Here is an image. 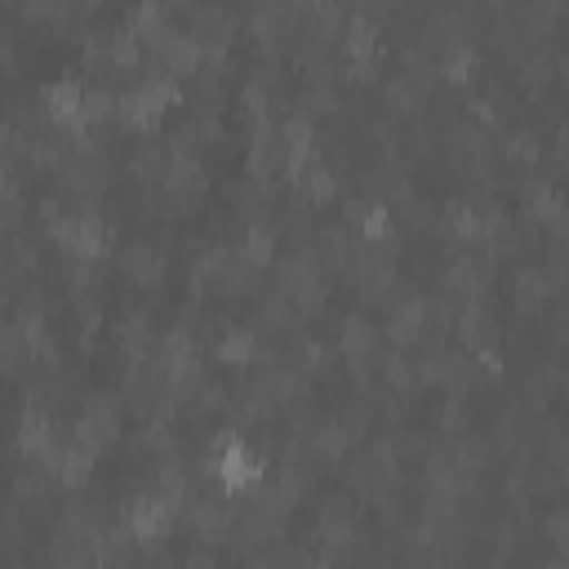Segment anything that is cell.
I'll use <instances>...</instances> for the list:
<instances>
[{
    "instance_id": "obj_1",
    "label": "cell",
    "mask_w": 569,
    "mask_h": 569,
    "mask_svg": "<svg viewBox=\"0 0 569 569\" xmlns=\"http://www.w3.org/2000/svg\"><path fill=\"white\" fill-rule=\"evenodd\" d=\"M200 476L218 485V493L227 498H249L262 480H267V462L249 449V440L236 427H222L209 445V453L200 458Z\"/></svg>"
},
{
    "instance_id": "obj_2",
    "label": "cell",
    "mask_w": 569,
    "mask_h": 569,
    "mask_svg": "<svg viewBox=\"0 0 569 569\" xmlns=\"http://www.w3.org/2000/svg\"><path fill=\"white\" fill-rule=\"evenodd\" d=\"M382 31H378V22L365 13V9H356V13H347V27H342V53H347V62H342V76L347 80H378V67H382V40H378Z\"/></svg>"
},
{
    "instance_id": "obj_3",
    "label": "cell",
    "mask_w": 569,
    "mask_h": 569,
    "mask_svg": "<svg viewBox=\"0 0 569 569\" xmlns=\"http://www.w3.org/2000/svg\"><path fill=\"white\" fill-rule=\"evenodd\" d=\"M493 267H498V258H493L489 249H485V253L458 249V253L449 258L445 276H440V293H449L458 307L480 302V298H485V284H489V276H493Z\"/></svg>"
},
{
    "instance_id": "obj_4",
    "label": "cell",
    "mask_w": 569,
    "mask_h": 569,
    "mask_svg": "<svg viewBox=\"0 0 569 569\" xmlns=\"http://www.w3.org/2000/svg\"><path fill=\"white\" fill-rule=\"evenodd\" d=\"M178 516H182V507H178V502H169V498H164V493H156V489L138 493V498L124 507V525L138 533V542H142V547L164 542V538L178 529Z\"/></svg>"
},
{
    "instance_id": "obj_5",
    "label": "cell",
    "mask_w": 569,
    "mask_h": 569,
    "mask_svg": "<svg viewBox=\"0 0 569 569\" xmlns=\"http://www.w3.org/2000/svg\"><path fill=\"white\" fill-rule=\"evenodd\" d=\"M427 333V298L418 289H405L391 307H387V347L391 351H409L418 347Z\"/></svg>"
},
{
    "instance_id": "obj_6",
    "label": "cell",
    "mask_w": 569,
    "mask_h": 569,
    "mask_svg": "<svg viewBox=\"0 0 569 569\" xmlns=\"http://www.w3.org/2000/svg\"><path fill=\"white\" fill-rule=\"evenodd\" d=\"M160 373L169 378V387H182L187 378H196L204 365H200V347L191 338L187 325H173L169 333H160V356H156Z\"/></svg>"
},
{
    "instance_id": "obj_7",
    "label": "cell",
    "mask_w": 569,
    "mask_h": 569,
    "mask_svg": "<svg viewBox=\"0 0 569 569\" xmlns=\"http://www.w3.org/2000/svg\"><path fill=\"white\" fill-rule=\"evenodd\" d=\"M187 520H191V529H196V538H200L204 547L231 542V533H236V502H231L227 493L196 498L191 511H187Z\"/></svg>"
},
{
    "instance_id": "obj_8",
    "label": "cell",
    "mask_w": 569,
    "mask_h": 569,
    "mask_svg": "<svg viewBox=\"0 0 569 569\" xmlns=\"http://www.w3.org/2000/svg\"><path fill=\"white\" fill-rule=\"evenodd\" d=\"M204 187H209V173H204L200 156H169V169L160 178V191H164V200L173 209H187L191 200H200Z\"/></svg>"
},
{
    "instance_id": "obj_9",
    "label": "cell",
    "mask_w": 569,
    "mask_h": 569,
    "mask_svg": "<svg viewBox=\"0 0 569 569\" xmlns=\"http://www.w3.org/2000/svg\"><path fill=\"white\" fill-rule=\"evenodd\" d=\"M325 276H329V271H325L320 253H316L311 244H298V249H289V253L276 262V293H284V298H298L302 289L320 284Z\"/></svg>"
},
{
    "instance_id": "obj_10",
    "label": "cell",
    "mask_w": 569,
    "mask_h": 569,
    "mask_svg": "<svg viewBox=\"0 0 569 569\" xmlns=\"http://www.w3.org/2000/svg\"><path fill=\"white\" fill-rule=\"evenodd\" d=\"M458 342H462V351L467 356H485V351H498V320L489 316V307H485V298L480 302H467L462 311H458Z\"/></svg>"
},
{
    "instance_id": "obj_11",
    "label": "cell",
    "mask_w": 569,
    "mask_h": 569,
    "mask_svg": "<svg viewBox=\"0 0 569 569\" xmlns=\"http://www.w3.org/2000/svg\"><path fill=\"white\" fill-rule=\"evenodd\" d=\"M431 84H436V76H418V71H391L387 76V84H382V98H387V107L391 111H400V116H418L422 107H427V98H431Z\"/></svg>"
},
{
    "instance_id": "obj_12",
    "label": "cell",
    "mask_w": 569,
    "mask_h": 569,
    "mask_svg": "<svg viewBox=\"0 0 569 569\" xmlns=\"http://www.w3.org/2000/svg\"><path fill=\"white\" fill-rule=\"evenodd\" d=\"M116 347H120V360H124V365H151V360L160 356V338H156V329H151L147 316H129V320H120V329H116Z\"/></svg>"
},
{
    "instance_id": "obj_13",
    "label": "cell",
    "mask_w": 569,
    "mask_h": 569,
    "mask_svg": "<svg viewBox=\"0 0 569 569\" xmlns=\"http://www.w3.org/2000/svg\"><path fill=\"white\" fill-rule=\"evenodd\" d=\"M213 360L227 365V369H249V365L262 360V342H258V333H253L249 325H231V329L218 333V342H213Z\"/></svg>"
},
{
    "instance_id": "obj_14",
    "label": "cell",
    "mask_w": 569,
    "mask_h": 569,
    "mask_svg": "<svg viewBox=\"0 0 569 569\" xmlns=\"http://www.w3.org/2000/svg\"><path fill=\"white\" fill-rule=\"evenodd\" d=\"M156 62L178 80V76H200L204 71V53H200V40L191 36V31H173L164 44H160V53H156Z\"/></svg>"
},
{
    "instance_id": "obj_15",
    "label": "cell",
    "mask_w": 569,
    "mask_h": 569,
    "mask_svg": "<svg viewBox=\"0 0 569 569\" xmlns=\"http://www.w3.org/2000/svg\"><path fill=\"white\" fill-rule=\"evenodd\" d=\"M276 249H280V227L276 222H249L244 227V236H240V244H236V253L253 267V271H267V267H276L280 258H276Z\"/></svg>"
},
{
    "instance_id": "obj_16",
    "label": "cell",
    "mask_w": 569,
    "mask_h": 569,
    "mask_svg": "<svg viewBox=\"0 0 569 569\" xmlns=\"http://www.w3.org/2000/svg\"><path fill=\"white\" fill-rule=\"evenodd\" d=\"M520 200H525V213H529L533 222H542V227H551V222L569 209V196H565L551 178H529V182L520 187Z\"/></svg>"
},
{
    "instance_id": "obj_17",
    "label": "cell",
    "mask_w": 569,
    "mask_h": 569,
    "mask_svg": "<svg viewBox=\"0 0 569 569\" xmlns=\"http://www.w3.org/2000/svg\"><path fill=\"white\" fill-rule=\"evenodd\" d=\"M311 249L320 253L325 271H342V276H347V267H351V253H356V236H351L342 222H329V227H316V236H311Z\"/></svg>"
},
{
    "instance_id": "obj_18",
    "label": "cell",
    "mask_w": 569,
    "mask_h": 569,
    "mask_svg": "<svg viewBox=\"0 0 569 569\" xmlns=\"http://www.w3.org/2000/svg\"><path fill=\"white\" fill-rule=\"evenodd\" d=\"M120 271H124L133 284L156 289V284L164 280V253H160L156 244H147V240H133V244L120 253Z\"/></svg>"
},
{
    "instance_id": "obj_19",
    "label": "cell",
    "mask_w": 569,
    "mask_h": 569,
    "mask_svg": "<svg viewBox=\"0 0 569 569\" xmlns=\"http://www.w3.org/2000/svg\"><path fill=\"white\" fill-rule=\"evenodd\" d=\"M547 298H551L547 267H542V262H525V267L516 271V280H511V302H516V311H520V316H533V311H542Z\"/></svg>"
},
{
    "instance_id": "obj_20",
    "label": "cell",
    "mask_w": 569,
    "mask_h": 569,
    "mask_svg": "<svg viewBox=\"0 0 569 569\" xmlns=\"http://www.w3.org/2000/svg\"><path fill=\"white\" fill-rule=\"evenodd\" d=\"M124 27H129L147 49H156V53H160V44L178 31V27L169 22V9H160V4H133V9L124 13Z\"/></svg>"
},
{
    "instance_id": "obj_21",
    "label": "cell",
    "mask_w": 569,
    "mask_h": 569,
    "mask_svg": "<svg viewBox=\"0 0 569 569\" xmlns=\"http://www.w3.org/2000/svg\"><path fill=\"white\" fill-rule=\"evenodd\" d=\"M138 533L120 520V525H107V533H102V542H98V569H133V560H138Z\"/></svg>"
},
{
    "instance_id": "obj_22",
    "label": "cell",
    "mask_w": 569,
    "mask_h": 569,
    "mask_svg": "<svg viewBox=\"0 0 569 569\" xmlns=\"http://www.w3.org/2000/svg\"><path fill=\"white\" fill-rule=\"evenodd\" d=\"M200 44H231L236 36V13L222 9V4H200L191 9V27H187Z\"/></svg>"
},
{
    "instance_id": "obj_23",
    "label": "cell",
    "mask_w": 569,
    "mask_h": 569,
    "mask_svg": "<svg viewBox=\"0 0 569 569\" xmlns=\"http://www.w3.org/2000/svg\"><path fill=\"white\" fill-rule=\"evenodd\" d=\"M440 231L453 236L458 244H480V209H476L467 196L445 200V209H440Z\"/></svg>"
},
{
    "instance_id": "obj_24",
    "label": "cell",
    "mask_w": 569,
    "mask_h": 569,
    "mask_svg": "<svg viewBox=\"0 0 569 569\" xmlns=\"http://www.w3.org/2000/svg\"><path fill=\"white\" fill-rule=\"evenodd\" d=\"M436 67H440V80L467 84V80L476 76V44H471V40H449V44L440 49Z\"/></svg>"
},
{
    "instance_id": "obj_25",
    "label": "cell",
    "mask_w": 569,
    "mask_h": 569,
    "mask_svg": "<svg viewBox=\"0 0 569 569\" xmlns=\"http://www.w3.org/2000/svg\"><path fill=\"white\" fill-rule=\"evenodd\" d=\"M133 89H138V98H142L151 111H160V116H164V107H173V102L182 98L178 80H173L160 62H156V71H151V76H142V84H133Z\"/></svg>"
},
{
    "instance_id": "obj_26",
    "label": "cell",
    "mask_w": 569,
    "mask_h": 569,
    "mask_svg": "<svg viewBox=\"0 0 569 569\" xmlns=\"http://www.w3.org/2000/svg\"><path fill=\"white\" fill-rule=\"evenodd\" d=\"M164 169H169V147L142 138V142L133 147V156H129V173H133L138 182H160Z\"/></svg>"
},
{
    "instance_id": "obj_27",
    "label": "cell",
    "mask_w": 569,
    "mask_h": 569,
    "mask_svg": "<svg viewBox=\"0 0 569 569\" xmlns=\"http://www.w3.org/2000/svg\"><path fill=\"white\" fill-rule=\"evenodd\" d=\"M298 191H302V200L311 204V209H325L333 196H338V173L325 164V160H316L307 173H302V182H298Z\"/></svg>"
},
{
    "instance_id": "obj_28",
    "label": "cell",
    "mask_w": 569,
    "mask_h": 569,
    "mask_svg": "<svg viewBox=\"0 0 569 569\" xmlns=\"http://www.w3.org/2000/svg\"><path fill=\"white\" fill-rule=\"evenodd\" d=\"M116 120H120L124 129H133V133H151V129L160 124V111H151V107L138 98V89H124L120 102H116Z\"/></svg>"
},
{
    "instance_id": "obj_29",
    "label": "cell",
    "mask_w": 569,
    "mask_h": 569,
    "mask_svg": "<svg viewBox=\"0 0 569 569\" xmlns=\"http://www.w3.org/2000/svg\"><path fill=\"white\" fill-rule=\"evenodd\" d=\"M489 449H493V445H489L485 436H471V431H462V436H453V440L445 445V453H449L462 471H480V467L489 462Z\"/></svg>"
},
{
    "instance_id": "obj_30",
    "label": "cell",
    "mask_w": 569,
    "mask_h": 569,
    "mask_svg": "<svg viewBox=\"0 0 569 569\" xmlns=\"http://www.w3.org/2000/svg\"><path fill=\"white\" fill-rule=\"evenodd\" d=\"M378 373H382L387 391H396V396H405V391H413V387H418V373H413V356H405V351H387Z\"/></svg>"
},
{
    "instance_id": "obj_31",
    "label": "cell",
    "mask_w": 569,
    "mask_h": 569,
    "mask_svg": "<svg viewBox=\"0 0 569 569\" xmlns=\"http://www.w3.org/2000/svg\"><path fill=\"white\" fill-rule=\"evenodd\" d=\"M222 71H200L196 76V84H191V107H196V116H218V107H222Z\"/></svg>"
},
{
    "instance_id": "obj_32",
    "label": "cell",
    "mask_w": 569,
    "mask_h": 569,
    "mask_svg": "<svg viewBox=\"0 0 569 569\" xmlns=\"http://www.w3.org/2000/svg\"><path fill=\"white\" fill-rule=\"evenodd\" d=\"M0 356H4L9 378H18L22 365H31V351H27V338H22L18 320H4V329H0Z\"/></svg>"
},
{
    "instance_id": "obj_33",
    "label": "cell",
    "mask_w": 569,
    "mask_h": 569,
    "mask_svg": "<svg viewBox=\"0 0 569 569\" xmlns=\"http://www.w3.org/2000/svg\"><path fill=\"white\" fill-rule=\"evenodd\" d=\"M116 102H120V93H116V89H107V84L84 89V124H89V129L107 124V120L116 116Z\"/></svg>"
},
{
    "instance_id": "obj_34",
    "label": "cell",
    "mask_w": 569,
    "mask_h": 569,
    "mask_svg": "<svg viewBox=\"0 0 569 569\" xmlns=\"http://www.w3.org/2000/svg\"><path fill=\"white\" fill-rule=\"evenodd\" d=\"M93 453H84L80 445H71V453H67V462H62V471H58V485L71 493V489H84L89 485V476H93Z\"/></svg>"
},
{
    "instance_id": "obj_35",
    "label": "cell",
    "mask_w": 569,
    "mask_h": 569,
    "mask_svg": "<svg viewBox=\"0 0 569 569\" xmlns=\"http://www.w3.org/2000/svg\"><path fill=\"white\" fill-rule=\"evenodd\" d=\"M293 111H302V116H333L338 111V89L333 84H307L302 93H298V107Z\"/></svg>"
},
{
    "instance_id": "obj_36",
    "label": "cell",
    "mask_w": 569,
    "mask_h": 569,
    "mask_svg": "<svg viewBox=\"0 0 569 569\" xmlns=\"http://www.w3.org/2000/svg\"><path fill=\"white\" fill-rule=\"evenodd\" d=\"M502 156H507V160H520V164H538L542 142H538V133H529V129H511V133H502Z\"/></svg>"
},
{
    "instance_id": "obj_37",
    "label": "cell",
    "mask_w": 569,
    "mask_h": 569,
    "mask_svg": "<svg viewBox=\"0 0 569 569\" xmlns=\"http://www.w3.org/2000/svg\"><path fill=\"white\" fill-rule=\"evenodd\" d=\"M551 80H556V62H551V53L533 49V53L520 62V84H525V89H547Z\"/></svg>"
},
{
    "instance_id": "obj_38",
    "label": "cell",
    "mask_w": 569,
    "mask_h": 569,
    "mask_svg": "<svg viewBox=\"0 0 569 569\" xmlns=\"http://www.w3.org/2000/svg\"><path fill=\"white\" fill-rule=\"evenodd\" d=\"M111 58H116L120 71L138 67V62H142V40H138L129 27H116V31H111Z\"/></svg>"
},
{
    "instance_id": "obj_39",
    "label": "cell",
    "mask_w": 569,
    "mask_h": 569,
    "mask_svg": "<svg viewBox=\"0 0 569 569\" xmlns=\"http://www.w3.org/2000/svg\"><path fill=\"white\" fill-rule=\"evenodd\" d=\"M542 533L556 542V551L569 560V507H556L547 520H542Z\"/></svg>"
},
{
    "instance_id": "obj_40",
    "label": "cell",
    "mask_w": 569,
    "mask_h": 569,
    "mask_svg": "<svg viewBox=\"0 0 569 569\" xmlns=\"http://www.w3.org/2000/svg\"><path fill=\"white\" fill-rule=\"evenodd\" d=\"M182 569H218V556H213V547H191L187 556H182Z\"/></svg>"
},
{
    "instance_id": "obj_41",
    "label": "cell",
    "mask_w": 569,
    "mask_h": 569,
    "mask_svg": "<svg viewBox=\"0 0 569 569\" xmlns=\"http://www.w3.org/2000/svg\"><path fill=\"white\" fill-rule=\"evenodd\" d=\"M196 133H200V142H218L222 138V120L218 116H196Z\"/></svg>"
},
{
    "instance_id": "obj_42",
    "label": "cell",
    "mask_w": 569,
    "mask_h": 569,
    "mask_svg": "<svg viewBox=\"0 0 569 569\" xmlns=\"http://www.w3.org/2000/svg\"><path fill=\"white\" fill-rule=\"evenodd\" d=\"M551 160H556V164H569V120H560V129H556V142H551Z\"/></svg>"
},
{
    "instance_id": "obj_43",
    "label": "cell",
    "mask_w": 569,
    "mask_h": 569,
    "mask_svg": "<svg viewBox=\"0 0 569 569\" xmlns=\"http://www.w3.org/2000/svg\"><path fill=\"white\" fill-rule=\"evenodd\" d=\"M547 569H569V560H565V556H560V560H551V565H547Z\"/></svg>"
}]
</instances>
